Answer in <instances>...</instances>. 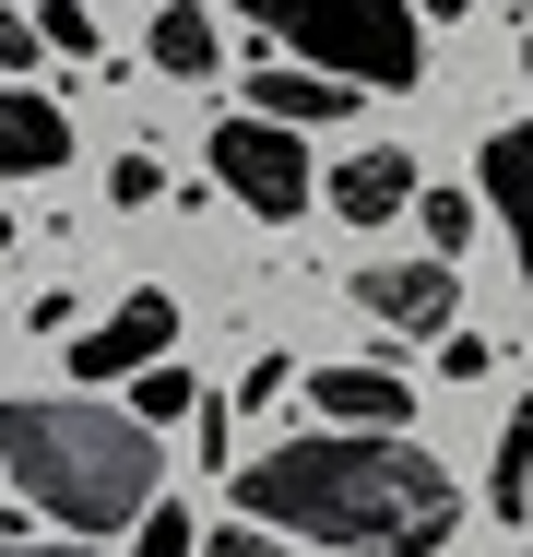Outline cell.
Instances as JSON below:
<instances>
[{
	"instance_id": "obj_1",
	"label": "cell",
	"mask_w": 533,
	"mask_h": 557,
	"mask_svg": "<svg viewBox=\"0 0 533 557\" xmlns=\"http://www.w3.org/2000/svg\"><path fill=\"white\" fill-rule=\"evenodd\" d=\"M237 522H261L273 546L309 534L344 557H438L462 534V486L416 440H285L237 474Z\"/></svg>"
},
{
	"instance_id": "obj_2",
	"label": "cell",
	"mask_w": 533,
	"mask_h": 557,
	"mask_svg": "<svg viewBox=\"0 0 533 557\" xmlns=\"http://www.w3.org/2000/svg\"><path fill=\"white\" fill-rule=\"evenodd\" d=\"M0 474L72 534V546H107L154 510V474H166V440L107 416L84 392H0Z\"/></svg>"
},
{
	"instance_id": "obj_3",
	"label": "cell",
	"mask_w": 533,
	"mask_h": 557,
	"mask_svg": "<svg viewBox=\"0 0 533 557\" xmlns=\"http://www.w3.org/2000/svg\"><path fill=\"white\" fill-rule=\"evenodd\" d=\"M261 36H273V60H297V72H332V84H356V96H404L426 72V36L404 0H237Z\"/></svg>"
},
{
	"instance_id": "obj_4",
	"label": "cell",
	"mask_w": 533,
	"mask_h": 557,
	"mask_svg": "<svg viewBox=\"0 0 533 557\" xmlns=\"http://www.w3.org/2000/svg\"><path fill=\"white\" fill-rule=\"evenodd\" d=\"M213 178H225L261 225H297L309 190H320V178H309V143L273 131V119H225V131H213Z\"/></svg>"
},
{
	"instance_id": "obj_5",
	"label": "cell",
	"mask_w": 533,
	"mask_h": 557,
	"mask_svg": "<svg viewBox=\"0 0 533 557\" xmlns=\"http://www.w3.org/2000/svg\"><path fill=\"white\" fill-rule=\"evenodd\" d=\"M166 344H178V297H166V285H131L107 321L72 333V380H84V392H119V380L166 368Z\"/></svg>"
},
{
	"instance_id": "obj_6",
	"label": "cell",
	"mask_w": 533,
	"mask_h": 557,
	"mask_svg": "<svg viewBox=\"0 0 533 557\" xmlns=\"http://www.w3.org/2000/svg\"><path fill=\"white\" fill-rule=\"evenodd\" d=\"M356 309H368L380 333H450L462 285H450V261H368V273H356Z\"/></svg>"
},
{
	"instance_id": "obj_7",
	"label": "cell",
	"mask_w": 533,
	"mask_h": 557,
	"mask_svg": "<svg viewBox=\"0 0 533 557\" xmlns=\"http://www.w3.org/2000/svg\"><path fill=\"white\" fill-rule=\"evenodd\" d=\"M309 404L332 416V440H404V416H416V392L392 368H309Z\"/></svg>"
},
{
	"instance_id": "obj_8",
	"label": "cell",
	"mask_w": 533,
	"mask_h": 557,
	"mask_svg": "<svg viewBox=\"0 0 533 557\" xmlns=\"http://www.w3.org/2000/svg\"><path fill=\"white\" fill-rule=\"evenodd\" d=\"M416 154H404V143H368V154H344V166H332V214L344 225H392V214H416Z\"/></svg>"
},
{
	"instance_id": "obj_9",
	"label": "cell",
	"mask_w": 533,
	"mask_h": 557,
	"mask_svg": "<svg viewBox=\"0 0 533 557\" xmlns=\"http://www.w3.org/2000/svg\"><path fill=\"white\" fill-rule=\"evenodd\" d=\"M72 166V108L36 84H0V178H48Z\"/></svg>"
},
{
	"instance_id": "obj_10",
	"label": "cell",
	"mask_w": 533,
	"mask_h": 557,
	"mask_svg": "<svg viewBox=\"0 0 533 557\" xmlns=\"http://www.w3.org/2000/svg\"><path fill=\"white\" fill-rule=\"evenodd\" d=\"M249 119H273V131H297V143H309V119H356V84L297 72V60H261V72H249Z\"/></svg>"
},
{
	"instance_id": "obj_11",
	"label": "cell",
	"mask_w": 533,
	"mask_h": 557,
	"mask_svg": "<svg viewBox=\"0 0 533 557\" xmlns=\"http://www.w3.org/2000/svg\"><path fill=\"white\" fill-rule=\"evenodd\" d=\"M474 214L510 225V249H522V285H533V119H510L498 143H486V202Z\"/></svg>"
},
{
	"instance_id": "obj_12",
	"label": "cell",
	"mask_w": 533,
	"mask_h": 557,
	"mask_svg": "<svg viewBox=\"0 0 533 557\" xmlns=\"http://www.w3.org/2000/svg\"><path fill=\"white\" fill-rule=\"evenodd\" d=\"M142 60L166 72V84H213V24H202V0H178V12H154V36H142Z\"/></svg>"
},
{
	"instance_id": "obj_13",
	"label": "cell",
	"mask_w": 533,
	"mask_h": 557,
	"mask_svg": "<svg viewBox=\"0 0 533 557\" xmlns=\"http://www.w3.org/2000/svg\"><path fill=\"white\" fill-rule=\"evenodd\" d=\"M486 510H498V522H522V510H533V404H510V428H498V462H486Z\"/></svg>"
},
{
	"instance_id": "obj_14",
	"label": "cell",
	"mask_w": 533,
	"mask_h": 557,
	"mask_svg": "<svg viewBox=\"0 0 533 557\" xmlns=\"http://www.w3.org/2000/svg\"><path fill=\"white\" fill-rule=\"evenodd\" d=\"M190 416H202V392H190V368H178V356L131 380V428H190Z\"/></svg>"
},
{
	"instance_id": "obj_15",
	"label": "cell",
	"mask_w": 533,
	"mask_h": 557,
	"mask_svg": "<svg viewBox=\"0 0 533 557\" xmlns=\"http://www.w3.org/2000/svg\"><path fill=\"white\" fill-rule=\"evenodd\" d=\"M416 225H426V261L474 249V190H416Z\"/></svg>"
},
{
	"instance_id": "obj_16",
	"label": "cell",
	"mask_w": 533,
	"mask_h": 557,
	"mask_svg": "<svg viewBox=\"0 0 533 557\" xmlns=\"http://www.w3.org/2000/svg\"><path fill=\"white\" fill-rule=\"evenodd\" d=\"M131 557H202V522H190L178 498H154V510L131 522Z\"/></svg>"
},
{
	"instance_id": "obj_17",
	"label": "cell",
	"mask_w": 533,
	"mask_h": 557,
	"mask_svg": "<svg viewBox=\"0 0 533 557\" xmlns=\"http://www.w3.org/2000/svg\"><path fill=\"white\" fill-rule=\"evenodd\" d=\"M36 24V48H72V60H96V24H84V0H48V12H24Z\"/></svg>"
},
{
	"instance_id": "obj_18",
	"label": "cell",
	"mask_w": 533,
	"mask_h": 557,
	"mask_svg": "<svg viewBox=\"0 0 533 557\" xmlns=\"http://www.w3.org/2000/svg\"><path fill=\"white\" fill-rule=\"evenodd\" d=\"M36 60H48V48H36V24L0 0V84H36Z\"/></svg>"
},
{
	"instance_id": "obj_19",
	"label": "cell",
	"mask_w": 533,
	"mask_h": 557,
	"mask_svg": "<svg viewBox=\"0 0 533 557\" xmlns=\"http://www.w3.org/2000/svg\"><path fill=\"white\" fill-rule=\"evenodd\" d=\"M486 368H498V344H486V333H462V321L438 333V380H486Z\"/></svg>"
},
{
	"instance_id": "obj_20",
	"label": "cell",
	"mask_w": 533,
	"mask_h": 557,
	"mask_svg": "<svg viewBox=\"0 0 533 557\" xmlns=\"http://www.w3.org/2000/svg\"><path fill=\"white\" fill-rule=\"evenodd\" d=\"M202 557H285V546H273L261 522H225V534H202Z\"/></svg>"
},
{
	"instance_id": "obj_21",
	"label": "cell",
	"mask_w": 533,
	"mask_h": 557,
	"mask_svg": "<svg viewBox=\"0 0 533 557\" xmlns=\"http://www.w3.org/2000/svg\"><path fill=\"white\" fill-rule=\"evenodd\" d=\"M107 190H119V202H154L166 178H154V154H119V166H107Z\"/></svg>"
},
{
	"instance_id": "obj_22",
	"label": "cell",
	"mask_w": 533,
	"mask_h": 557,
	"mask_svg": "<svg viewBox=\"0 0 533 557\" xmlns=\"http://www.w3.org/2000/svg\"><path fill=\"white\" fill-rule=\"evenodd\" d=\"M0 557H107V546H48V534H0Z\"/></svg>"
},
{
	"instance_id": "obj_23",
	"label": "cell",
	"mask_w": 533,
	"mask_h": 557,
	"mask_svg": "<svg viewBox=\"0 0 533 557\" xmlns=\"http://www.w3.org/2000/svg\"><path fill=\"white\" fill-rule=\"evenodd\" d=\"M404 12H426V24H450V12H474V0H404Z\"/></svg>"
},
{
	"instance_id": "obj_24",
	"label": "cell",
	"mask_w": 533,
	"mask_h": 557,
	"mask_svg": "<svg viewBox=\"0 0 533 557\" xmlns=\"http://www.w3.org/2000/svg\"><path fill=\"white\" fill-rule=\"evenodd\" d=\"M522 72H533V24H522Z\"/></svg>"
},
{
	"instance_id": "obj_25",
	"label": "cell",
	"mask_w": 533,
	"mask_h": 557,
	"mask_svg": "<svg viewBox=\"0 0 533 557\" xmlns=\"http://www.w3.org/2000/svg\"><path fill=\"white\" fill-rule=\"evenodd\" d=\"M0 249H12V214H0Z\"/></svg>"
}]
</instances>
